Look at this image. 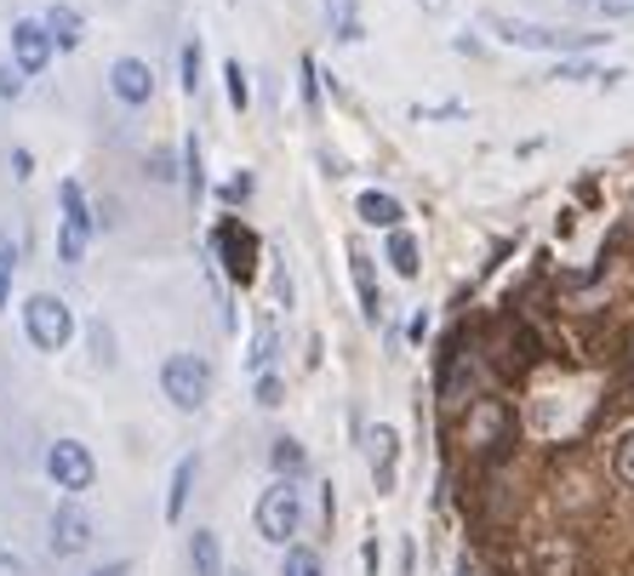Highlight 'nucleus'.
<instances>
[{
    "label": "nucleus",
    "instance_id": "b1692460",
    "mask_svg": "<svg viewBox=\"0 0 634 576\" xmlns=\"http://www.w3.org/2000/svg\"><path fill=\"white\" fill-rule=\"evenodd\" d=\"M194 86H200V41L183 46V92L194 97Z\"/></svg>",
    "mask_w": 634,
    "mask_h": 576
},
{
    "label": "nucleus",
    "instance_id": "aec40b11",
    "mask_svg": "<svg viewBox=\"0 0 634 576\" xmlns=\"http://www.w3.org/2000/svg\"><path fill=\"white\" fill-rule=\"evenodd\" d=\"M281 576H320V554L315 548H286V559H281Z\"/></svg>",
    "mask_w": 634,
    "mask_h": 576
},
{
    "label": "nucleus",
    "instance_id": "5701e85b",
    "mask_svg": "<svg viewBox=\"0 0 634 576\" xmlns=\"http://www.w3.org/2000/svg\"><path fill=\"white\" fill-rule=\"evenodd\" d=\"M183 166H189V194L200 200V194H207V172H200V143L194 138L183 143Z\"/></svg>",
    "mask_w": 634,
    "mask_h": 576
},
{
    "label": "nucleus",
    "instance_id": "6e6552de",
    "mask_svg": "<svg viewBox=\"0 0 634 576\" xmlns=\"http://www.w3.org/2000/svg\"><path fill=\"white\" fill-rule=\"evenodd\" d=\"M52 35H46V23H35V18H23V23H12V57H18V70L23 75H41L46 63H52Z\"/></svg>",
    "mask_w": 634,
    "mask_h": 576
},
{
    "label": "nucleus",
    "instance_id": "a878e982",
    "mask_svg": "<svg viewBox=\"0 0 634 576\" xmlns=\"http://www.w3.org/2000/svg\"><path fill=\"white\" fill-rule=\"evenodd\" d=\"M12 257H18V252L0 241V309H7V291H12Z\"/></svg>",
    "mask_w": 634,
    "mask_h": 576
},
{
    "label": "nucleus",
    "instance_id": "4468645a",
    "mask_svg": "<svg viewBox=\"0 0 634 576\" xmlns=\"http://www.w3.org/2000/svg\"><path fill=\"white\" fill-rule=\"evenodd\" d=\"M41 23H46V35H52L57 52H75V46H81V12H75V7H52Z\"/></svg>",
    "mask_w": 634,
    "mask_h": 576
},
{
    "label": "nucleus",
    "instance_id": "4be33fe9",
    "mask_svg": "<svg viewBox=\"0 0 634 576\" xmlns=\"http://www.w3.org/2000/svg\"><path fill=\"white\" fill-rule=\"evenodd\" d=\"M252 371H270V360H275V326H257V343H252Z\"/></svg>",
    "mask_w": 634,
    "mask_h": 576
},
{
    "label": "nucleus",
    "instance_id": "f257e3e1",
    "mask_svg": "<svg viewBox=\"0 0 634 576\" xmlns=\"http://www.w3.org/2000/svg\"><path fill=\"white\" fill-rule=\"evenodd\" d=\"M486 29H497L509 46H531V52H589L600 41H612V35H583V29H543V23H520V18H504V12H492Z\"/></svg>",
    "mask_w": 634,
    "mask_h": 576
},
{
    "label": "nucleus",
    "instance_id": "f3484780",
    "mask_svg": "<svg viewBox=\"0 0 634 576\" xmlns=\"http://www.w3.org/2000/svg\"><path fill=\"white\" fill-rule=\"evenodd\" d=\"M189 486H194V457H183L172 468V497H166V520H183V502H189Z\"/></svg>",
    "mask_w": 634,
    "mask_h": 576
},
{
    "label": "nucleus",
    "instance_id": "7ed1b4c3",
    "mask_svg": "<svg viewBox=\"0 0 634 576\" xmlns=\"http://www.w3.org/2000/svg\"><path fill=\"white\" fill-rule=\"evenodd\" d=\"M160 388H166V399H172L178 412H200V405L212 399V365L200 354H172L160 365Z\"/></svg>",
    "mask_w": 634,
    "mask_h": 576
},
{
    "label": "nucleus",
    "instance_id": "2f4dec72",
    "mask_svg": "<svg viewBox=\"0 0 634 576\" xmlns=\"http://www.w3.org/2000/svg\"><path fill=\"white\" fill-rule=\"evenodd\" d=\"M97 576H120V565H109V570H97Z\"/></svg>",
    "mask_w": 634,
    "mask_h": 576
},
{
    "label": "nucleus",
    "instance_id": "9b49d317",
    "mask_svg": "<svg viewBox=\"0 0 634 576\" xmlns=\"http://www.w3.org/2000/svg\"><path fill=\"white\" fill-rule=\"evenodd\" d=\"M349 263H355V291H360V314L366 320H383V291H378V280H372V257L366 252H349Z\"/></svg>",
    "mask_w": 634,
    "mask_h": 576
},
{
    "label": "nucleus",
    "instance_id": "0eeeda50",
    "mask_svg": "<svg viewBox=\"0 0 634 576\" xmlns=\"http://www.w3.org/2000/svg\"><path fill=\"white\" fill-rule=\"evenodd\" d=\"M212 246H218V257H223V268H229V280H252L257 275V234L252 228H241V223H218V234H212Z\"/></svg>",
    "mask_w": 634,
    "mask_h": 576
},
{
    "label": "nucleus",
    "instance_id": "412c9836",
    "mask_svg": "<svg viewBox=\"0 0 634 576\" xmlns=\"http://www.w3.org/2000/svg\"><path fill=\"white\" fill-rule=\"evenodd\" d=\"M612 473H617L623 486H634V428L617 434V446H612Z\"/></svg>",
    "mask_w": 634,
    "mask_h": 576
},
{
    "label": "nucleus",
    "instance_id": "dca6fc26",
    "mask_svg": "<svg viewBox=\"0 0 634 576\" xmlns=\"http://www.w3.org/2000/svg\"><path fill=\"white\" fill-rule=\"evenodd\" d=\"M389 263H394V275H406V280L418 275V241H412L406 228L389 234Z\"/></svg>",
    "mask_w": 634,
    "mask_h": 576
},
{
    "label": "nucleus",
    "instance_id": "ddd939ff",
    "mask_svg": "<svg viewBox=\"0 0 634 576\" xmlns=\"http://www.w3.org/2000/svg\"><path fill=\"white\" fill-rule=\"evenodd\" d=\"M394 451H400V439L389 423L372 428V468H378V491H394Z\"/></svg>",
    "mask_w": 634,
    "mask_h": 576
},
{
    "label": "nucleus",
    "instance_id": "a211bd4d",
    "mask_svg": "<svg viewBox=\"0 0 634 576\" xmlns=\"http://www.w3.org/2000/svg\"><path fill=\"white\" fill-rule=\"evenodd\" d=\"M270 462H275V473L281 480H297V473H304V446H297V439H275V451H270Z\"/></svg>",
    "mask_w": 634,
    "mask_h": 576
},
{
    "label": "nucleus",
    "instance_id": "c85d7f7f",
    "mask_svg": "<svg viewBox=\"0 0 634 576\" xmlns=\"http://www.w3.org/2000/svg\"><path fill=\"white\" fill-rule=\"evenodd\" d=\"M304 75H309V81H304V104L315 109V104H320V92H315V57H304Z\"/></svg>",
    "mask_w": 634,
    "mask_h": 576
},
{
    "label": "nucleus",
    "instance_id": "cd10ccee",
    "mask_svg": "<svg viewBox=\"0 0 634 576\" xmlns=\"http://www.w3.org/2000/svg\"><path fill=\"white\" fill-rule=\"evenodd\" d=\"M594 7L606 18H634V0H594Z\"/></svg>",
    "mask_w": 634,
    "mask_h": 576
},
{
    "label": "nucleus",
    "instance_id": "7c9ffc66",
    "mask_svg": "<svg viewBox=\"0 0 634 576\" xmlns=\"http://www.w3.org/2000/svg\"><path fill=\"white\" fill-rule=\"evenodd\" d=\"M423 7H429V12H441V7H446V0H423Z\"/></svg>",
    "mask_w": 634,
    "mask_h": 576
},
{
    "label": "nucleus",
    "instance_id": "393cba45",
    "mask_svg": "<svg viewBox=\"0 0 634 576\" xmlns=\"http://www.w3.org/2000/svg\"><path fill=\"white\" fill-rule=\"evenodd\" d=\"M281 399H286L281 377H270V371H263V377H257V405H281Z\"/></svg>",
    "mask_w": 634,
    "mask_h": 576
},
{
    "label": "nucleus",
    "instance_id": "39448f33",
    "mask_svg": "<svg viewBox=\"0 0 634 576\" xmlns=\"http://www.w3.org/2000/svg\"><path fill=\"white\" fill-rule=\"evenodd\" d=\"M57 200H63L57 257H63V263H81V257H86V241H92V212H86V194H81V183H63V189H57Z\"/></svg>",
    "mask_w": 634,
    "mask_h": 576
},
{
    "label": "nucleus",
    "instance_id": "f8f14e48",
    "mask_svg": "<svg viewBox=\"0 0 634 576\" xmlns=\"http://www.w3.org/2000/svg\"><path fill=\"white\" fill-rule=\"evenodd\" d=\"M355 212H360V223H372V228H400V217H406V212H400V200L378 194V189H366Z\"/></svg>",
    "mask_w": 634,
    "mask_h": 576
},
{
    "label": "nucleus",
    "instance_id": "bb28decb",
    "mask_svg": "<svg viewBox=\"0 0 634 576\" xmlns=\"http://www.w3.org/2000/svg\"><path fill=\"white\" fill-rule=\"evenodd\" d=\"M18 75H23V70H7V63H0V97H18V92H23Z\"/></svg>",
    "mask_w": 634,
    "mask_h": 576
},
{
    "label": "nucleus",
    "instance_id": "1a4fd4ad",
    "mask_svg": "<svg viewBox=\"0 0 634 576\" xmlns=\"http://www.w3.org/2000/svg\"><path fill=\"white\" fill-rule=\"evenodd\" d=\"M109 92L120 97V104L138 109V104H149V97H155V70H149L144 57H120L115 70H109Z\"/></svg>",
    "mask_w": 634,
    "mask_h": 576
},
{
    "label": "nucleus",
    "instance_id": "6ab92c4d",
    "mask_svg": "<svg viewBox=\"0 0 634 576\" xmlns=\"http://www.w3.org/2000/svg\"><path fill=\"white\" fill-rule=\"evenodd\" d=\"M223 81H229V109H246V104H252V86H246L241 57H229V63H223Z\"/></svg>",
    "mask_w": 634,
    "mask_h": 576
},
{
    "label": "nucleus",
    "instance_id": "9d476101",
    "mask_svg": "<svg viewBox=\"0 0 634 576\" xmlns=\"http://www.w3.org/2000/svg\"><path fill=\"white\" fill-rule=\"evenodd\" d=\"M86 542H92V520L81 514L75 502H63L57 514H52V554L70 559V554H81V548H86Z\"/></svg>",
    "mask_w": 634,
    "mask_h": 576
},
{
    "label": "nucleus",
    "instance_id": "f03ea898",
    "mask_svg": "<svg viewBox=\"0 0 634 576\" xmlns=\"http://www.w3.org/2000/svg\"><path fill=\"white\" fill-rule=\"evenodd\" d=\"M23 331H29V343H35V349L57 354V349L75 337V314H70V302L52 297V291H35V297L23 302Z\"/></svg>",
    "mask_w": 634,
    "mask_h": 576
},
{
    "label": "nucleus",
    "instance_id": "2eb2a0df",
    "mask_svg": "<svg viewBox=\"0 0 634 576\" xmlns=\"http://www.w3.org/2000/svg\"><path fill=\"white\" fill-rule=\"evenodd\" d=\"M189 565H194V576H218V570H223L218 531H194V536H189Z\"/></svg>",
    "mask_w": 634,
    "mask_h": 576
},
{
    "label": "nucleus",
    "instance_id": "20e7f679",
    "mask_svg": "<svg viewBox=\"0 0 634 576\" xmlns=\"http://www.w3.org/2000/svg\"><path fill=\"white\" fill-rule=\"evenodd\" d=\"M297 525H304V491L292 480H275L257 497V536H270L286 548V536H297Z\"/></svg>",
    "mask_w": 634,
    "mask_h": 576
},
{
    "label": "nucleus",
    "instance_id": "423d86ee",
    "mask_svg": "<svg viewBox=\"0 0 634 576\" xmlns=\"http://www.w3.org/2000/svg\"><path fill=\"white\" fill-rule=\"evenodd\" d=\"M46 473L57 480V491H92L97 462H92V451L81 446V439H57V446L46 451Z\"/></svg>",
    "mask_w": 634,
    "mask_h": 576
},
{
    "label": "nucleus",
    "instance_id": "c756f323",
    "mask_svg": "<svg viewBox=\"0 0 634 576\" xmlns=\"http://www.w3.org/2000/svg\"><path fill=\"white\" fill-rule=\"evenodd\" d=\"M223 194H229V200H246V194H252V178H246V172H241V178H229Z\"/></svg>",
    "mask_w": 634,
    "mask_h": 576
}]
</instances>
